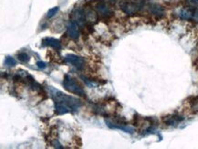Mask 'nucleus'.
I'll return each mask as SVG.
<instances>
[{"instance_id": "f257e3e1", "label": "nucleus", "mask_w": 198, "mask_h": 149, "mask_svg": "<svg viewBox=\"0 0 198 149\" xmlns=\"http://www.w3.org/2000/svg\"><path fill=\"white\" fill-rule=\"evenodd\" d=\"M50 93L51 98L54 101L55 104V112L58 115L65 114L68 113L76 112L81 106V101L78 98H74L70 95H67L65 93L58 91L51 86H49Z\"/></svg>"}, {"instance_id": "f03ea898", "label": "nucleus", "mask_w": 198, "mask_h": 149, "mask_svg": "<svg viewBox=\"0 0 198 149\" xmlns=\"http://www.w3.org/2000/svg\"><path fill=\"white\" fill-rule=\"evenodd\" d=\"M63 87L65 88V90L71 93H74V94H77L82 97L86 96V92L83 87L77 81V80L70 77L69 75H65L64 80H63Z\"/></svg>"}, {"instance_id": "7ed1b4c3", "label": "nucleus", "mask_w": 198, "mask_h": 149, "mask_svg": "<svg viewBox=\"0 0 198 149\" xmlns=\"http://www.w3.org/2000/svg\"><path fill=\"white\" fill-rule=\"evenodd\" d=\"M112 4L104 0H100L94 5V9L97 11L99 16L103 18H110L113 16V10L111 6Z\"/></svg>"}, {"instance_id": "20e7f679", "label": "nucleus", "mask_w": 198, "mask_h": 149, "mask_svg": "<svg viewBox=\"0 0 198 149\" xmlns=\"http://www.w3.org/2000/svg\"><path fill=\"white\" fill-rule=\"evenodd\" d=\"M142 6V3H137L134 1H123L121 3V9L127 15L136 14Z\"/></svg>"}, {"instance_id": "39448f33", "label": "nucleus", "mask_w": 198, "mask_h": 149, "mask_svg": "<svg viewBox=\"0 0 198 149\" xmlns=\"http://www.w3.org/2000/svg\"><path fill=\"white\" fill-rule=\"evenodd\" d=\"M65 61L68 63L71 64L78 70L81 71L85 67V61L82 57L74 55V54H68L65 57Z\"/></svg>"}, {"instance_id": "423d86ee", "label": "nucleus", "mask_w": 198, "mask_h": 149, "mask_svg": "<svg viewBox=\"0 0 198 149\" xmlns=\"http://www.w3.org/2000/svg\"><path fill=\"white\" fill-rule=\"evenodd\" d=\"M70 19L72 22L79 25H82L86 20H85V15H84V11L80 8H76L72 11V13L70 14Z\"/></svg>"}, {"instance_id": "0eeeda50", "label": "nucleus", "mask_w": 198, "mask_h": 149, "mask_svg": "<svg viewBox=\"0 0 198 149\" xmlns=\"http://www.w3.org/2000/svg\"><path fill=\"white\" fill-rule=\"evenodd\" d=\"M67 35L68 36L69 39H78L79 37V25L70 21V23L68 24V28H67Z\"/></svg>"}, {"instance_id": "6e6552de", "label": "nucleus", "mask_w": 198, "mask_h": 149, "mask_svg": "<svg viewBox=\"0 0 198 149\" xmlns=\"http://www.w3.org/2000/svg\"><path fill=\"white\" fill-rule=\"evenodd\" d=\"M84 15H85V20L89 24L93 25L94 23H97L99 20V14L97 13V11L95 9L87 8L84 11Z\"/></svg>"}, {"instance_id": "1a4fd4ad", "label": "nucleus", "mask_w": 198, "mask_h": 149, "mask_svg": "<svg viewBox=\"0 0 198 149\" xmlns=\"http://www.w3.org/2000/svg\"><path fill=\"white\" fill-rule=\"evenodd\" d=\"M184 120V117L178 114H172V115H167L163 118V122L167 125H176L180 122Z\"/></svg>"}, {"instance_id": "9d476101", "label": "nucleus", "mask_w": 198, "mask_h": 149, "mask_svg": "<svg viewBox=\"0 0 198 149\" xmlns=\"http://www.w3.org/2000/svg\"><path fill=\"white\" fill-rule=\"evenodd\" d=\"M43 45L45 46H50L55 49L56 50H60L61 49V43L59 39H54V38H45L42 40Z\"/></svg>"}, {"instance_id": "9b49d317", "label": "nucleus", "mask_w": 198, "mask_h": 149, "mask_svg": "<svg viewBox=\"0 0 198 149\" xmlns=\"http://www.w3.org/2000/svg\"><path fill=\"white\" fill-rule=\"evenodd\" d=\"M150 11L152 14L157 16L158 17H162L164 15V9L163 8L162 6L157 5V4H152L150 6Z\"/></svg>"}, {"instance_id": "f8f14e48", "label": "nucleus", "mask_w": 198, "mask_h": 149, "mask_svg": "<svg viewBox=\"0 0 198 149\" xmlns=\"http://www.w3.org/2000/svg\"><path fill=\"white\" fill-rule=\"evenodd\" d=\"M192 16H193V14L191 13V11L186 10V9H183L180 12V17L184 19H190L192 17Z\"/></svg>"}, {"instance_id": "ddd939ff", "label": "nucleus", "mask_w": 198, "mask_h": 149, "mask_svg": "<svg viewBox=\"0 0 198 149\" xmlns=\"http://www.w3.org/2000/svg\"><path fill=\"white\" fill-rule=\"evenodd\" d=\"M17 57H18V60L21 61H23V62H27V61H29V56H28L26 52H21V53H19Z\"/></svg>"}, {"instance_id": "4468645a", "label": "nucleus", "mask_w": 198, "mask_h": 149, "mask_svg": "<svg viewBox=\"0 0 198 149\" xmlns=\"http://www.w3.org/2000/svg\"><path fill=\"white\" fill-rule=\"evenodd\" d=\"M16 63V62L15 59L12 58V57L7 56V57L6 58V60H5V64L7 65V66H15Z\"/></svg>"}, {"instance_id": "2eb2a0df", "label": "nucleus", "mask_w": 198, "mask_h": 149, "mask_svg": "<svg viewBox=\"0 0 198 149\" xmlns=\"http://www.w3.org/2000/svg\"><path fill=\"white\" fill-rule=\"evenodd\" d=\"M58 11H59V6H55V7H53V8H50V9L49 10V12H48L47 17H52L53 16L56 15V13H57Z\"/></svg>"}, {"instance_id": "dca6fc26", "label": "nucleus", "mask_w": 198, "mask_h": 149, "mask_svg": "<svg viewBox=\"0 0 198 149\" xmlns=\"http://www.w3.org/2000/svg\"><path fill=\"white\" fill-rule=\"evenodd\" d=\"M37 65H38V67L40 68V69L46 68V64H45V62H43V61H38V62H37Z\"/></svg>"}, {"instance_id": "f3484780", "label": "nucleus", "mask_w": 198, "mask_h": 149, "mask_svg": "<svg viewBox=\"0 0 198 149\" xmlns=\"http://www.w3.org/2000/svg\"><path fill=\"white\" fill-rule=\"evenodd\" d=\"M53 145H54V147H57V148H63V147H61V145L58 141H54Z\"/></svg>"}, {"instance_id": "a211bd4d", "label": "nucleus", "mask_w": 198, "mask_h": 149, "mask_svg": "<svg viewBox=\"0 0 198 149\" xmlns=\"http://www.w3.org/2000/svg\"><path fill=\"white\" fill-rule=\"evenodd\" d=\"M195 17H196V20L198 22V10L196 12V14H195Z\"/></svg>"}]
</instances>
